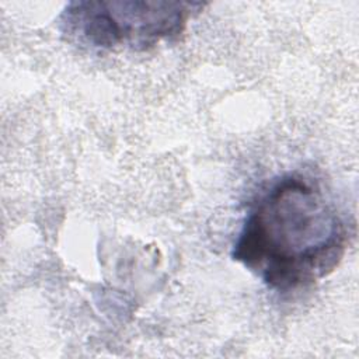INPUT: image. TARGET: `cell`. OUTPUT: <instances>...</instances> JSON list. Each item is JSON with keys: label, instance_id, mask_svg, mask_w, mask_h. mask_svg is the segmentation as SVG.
<instances>
[{"label": "cell", "instance_id": "1", "mask_svg": "<svg viewBox=\"0 0 359 359\" xmlns=\"http://www.w3.org/2000/svg\"><path fill=\"white\" fill-rule=\"evenodd\" d=\"M349 240L351 224L321 182L287 172L248 205L231 258L268 289L290 293L327 278Z\"/></svg>", "mask_w": 359, "mask_h": 359}, {"label": "cell", "instance_id": "2", "mask_svg": "<svg viewBox=\"0 0 359 359\" xmlns=\"http://www.w3.org/2000/svg\"><path fill=\"white\" fill-rule=\"evenodd\" d=\"M206 4L167 0L70 1L59 17L62 34L98 50L144 52L161 42H175L188 21Z\"/></svg>", "mask_w": 359, "mask_h": 359}]
</instances>
